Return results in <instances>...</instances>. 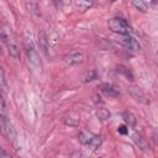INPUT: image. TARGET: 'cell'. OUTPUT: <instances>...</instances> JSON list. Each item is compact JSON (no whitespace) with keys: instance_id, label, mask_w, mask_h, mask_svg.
<instances>
[{"instance_id":"30bf717a","label":"cell","mask_w":158,"mask_h":158,"mask_svg":"<svg viewBox=\"0 0 158 158\" xmlns=\"http://www.w3.org/2000/svg\"><path fill=\"white\" fill-rule=\"evenodd\" d=\"M130 93H131V95L137 101H141V102H144V104H148L149 102V99L147 98V95L139 88H130Z\"/></svg>"},{"instance_id":"d6986e66","label":"cell","mask_w":158,"mask_h":158,"mask_svg":"<svg viewBox=\"0 0 158 158\" xmlns=\"http://www.w3.org/2000/svg\"><path fill=\"white\" fill-rule=\"evenodd\" d=\"M133 6H135L137 10L142 11V12H144V11L147 10V6H146V4L143 2V0H133Z\"/></svg>"},{"instance_id":"277c9868","label":"cell","mask_w":158,"mask_h":158,"mask_svg":"<svg viewBox=\"0 0 158 158\" xmlns=\"http://www.w3.org/2000/svg\"><path fill=\"white\" fill-rule=\"evenodd\" d=\"M117 42L120 44H122L123 47L128 48V49H132V51H138L139 49V43L130 33L128 35H120V37L117 38Z\"/></svg>"},{"instance_id":"cb8c5ba5","label":"cell","mask_w":158,"mask_h":158,"mask_svg":"<svg viewBox=\"0 0 158 158\" xmlns=\"http://www.w3.org/2000/svg\"><path fill=\"white\" fill-rule=\"evenodd\" d=\"M151 2H152V4H156V2H157V0H151Z\"/></svg>"},{"instance_id":"e0dca14e","label":"cell","mask_w":158,"mask_h":158,"mask_svg":"<svg viewBox=\"0 0 158 158\" xmlns=\"http://www.w3.org/2000/svg\"><path fill=\"white\" fill-rule=\"evenodd\" d=\"M91 136H93L91 133H89V132H86V131H81V132L79 133V136H78V137H79V141H80L83 144H85V146H86V144H88V142L90 141Z\"/></svg>"},{"instance_id":"5bb4252c","label":"cell","mask_w":158,"mask_h":158,"mask_svg":"<svg viewBox=\"0 0 158 158\" xmlns=\"http://www.w3.org/2000/svg\"><path fill=\"white\" fill-rule=\"evenodd\" d=\"M122 118H123V121L128 125V126H131V127H135L136 126V117L130 112V111H125V112H122Z\"/></svg>"},{"instance_id":"7c38bea8","label":"cell","mask_w":158,"mask_h":158,"mask_svg":"<svg viewBox=\"0 0 158 158\" xmlns=\"http://www.w3.org/2000/svg\"><path fill=\"white\" fill-rule=\"evenodd\" d=\"M101 143H102L101 137H100V136H96V135H93V136H91V138H90V141L88 142V144H86V146H88L91 151H96V149H99V148H100Z\"/></svg>"},{"instance_id":"3957f363","label":"cell","mask_w":158,"mask_h":158,"mask_svg":"<svg viewBox=\"0 0 158 158\" xmlns=\"http://www.w3.org/2000/svg\"><path fill=\"white\" fill-rule=\"evenodd\" d=\"M25 51H26V54H27V58H28V62L36 68V69H40L41 68V60H40V56L37 53V51L35 49L33 44L31 43V41H25Z\"/></svg>"},{"instance_id":"5b68a950","label":"cell","mask_w":158,"mask_h":158,"mask_svg":"<svg viewBox=\"0 0 158 158\" xmlns=\"http://www.w3.org/2000/svg\"><path fill=\"white\" fill-rule=\"evenodd\" d=\"M85 59V56L81 52H72L69 54H65L63 57V60L69 64V65H77V64H81Z\"/></svg>"},{"instance_id":"ba28073f","label":"cell","mask_w":158,"mask_h":158,"mask_svg":"<svg viewBox=\"0 0 158 158\" xmlns=\"http://www.w3.org/2000/svg\"><path fill=\"white\" fill-rule=\"evenodd\" d=\"M37 43L38 47L41 49V52H43L46 56L48 54V48H49V43H48V37L46 35V32L43 30H41L37 35Z\"/></svg>"},{"instance_id":"2e32d148","label":"cell","mask_w":158,"mask_h":158,"mask_svg":"<svg viewBox=\"0 0 158 158\" xmlns=\"http://www.w3.org/2000/svg\"><path fill=\"white\" fill-rule=\"evenodd\" d=\"M96 78H98V74H96V72H95V70H89V72L84 73V75H83V81L88 83V81L95 80Z\"/></svg>"},{"instance_id":"8fae6325","label":"cell","mask_w":158,"mask_h":158,"mask_svg":"<svg viewBox=\"0 0 158 158\" xmlns=\"http://www.w3.org/2000/svg\"><path fill=\"white\" fill-rule=\"evenodd\" d=\"M132 139H133L135 144H136L141 151H143V152L148 151V143H147V141H146V139H144L139 133L135 132V133L132 135Z\"/></svg>"},{"instance_id":"9a60e30c","label":"cell","mask_w":158,"mask_h":158,"mask_svg":"<svg viewBox=\"0 0 158 158\" xmlns=\"http://www.w3.org/2000/svg\"><path fill=\"white\" fill-rule=\"evenodd\" d=\"M64 123L68 125V126H72V127H77L79 125V117L78 116H65L64 117Z\"/></svg>"},{"instance_id":"8992f818","label":"cell","mask_w":158,"mask_h":158,"mask_svg":"<svg viewBox=\"0 0 158 158\" xmlns=\"http://www.w3.org/2000/svg\"><path fill=\"white\" fill-rule=\"evenodd\" d=\"M0 40H1L5 44H7V43L15 41V37H14L11 30H10L1 20H0Z\"/></svg>"},{"instance_id":"7a4b0ae2","label":"cell","mask_w":158,"mask_h":158,"mask_svg":"<svg viewBox=\"0 0 158 158\" xmlns=\"http://www.w3.org/2000/svg\"><path fill=\"white\" fill-rule=\"evenodd\" d=\"M0 133L9 141H14L16 138V131L14 128V125L4 114H0Z\"/></svg>"},{"instance_id":"44dd1931","label":"cell","mask_w":158,"mask_h":158,"mask_svg":"<svg viewBox=\"0 0 158 158\" xmlns=\"http://www.w3.org/2000/svg\"><path fill=\"white\" fill-rule=\"evenodd\" d=\"M5 109H6L5 100L2 99V95H1V93H0V114H4V112H5Z\"/></svg>"},{"instance_id":"52a82bcc","label":"cell","mask_w":158,"mask_h":158,"mask_svg":"<svg viewBox=\"0 0 158 158\" xmlns=\"http://www.w3.org/2000/svg\"><path fill=\"white\" fill-rule=\"evenodd\" d=\"M95 4V0H73V7L78 12H85L91 9Z\"/></svg>"},{"instance_id":"ac0fdd59","label":"cell","mask_w":158,"mask_h":158,"mask_svg":"<svg viewBox=\"0 0 158 158\" xmlns=\"http://www.w3.org/2000/svg\"><path fill=\"white\" fill-rule=\"evenodd\" d=\"M98 117H99L100 120L105 121V120H107V118L110 117V112H109L105 107H99V109H98Z\"/></svg>"},{"instance_id":"4fadbf2b","label":"cell","mask_w":158,"mask_h":158,"mask_svg":"<svg viewBox=\"0 0 158 158\" xmlns=\"http://www.w3.org/2000/svg\"><path fill=\"white\" fill-rule=\"evenodd\" d=\"M116 72H117L118 74L123 75L127 80H130V81L133 80V74H132V72H131L127 67H125V65H122V64H118V65L116 67Z\"/></svg>"},{"instance_id":"ffe728a7","label":"cell","mask_w":158,"mask_h":158,"mask_svg":"<svg viewBox=\"0 0 158 158\" xmlns=\"http://www.w3.org/2000/svg\"><path fill=\"white\" fill-rule=\"evenodd\" d=\"M6 88H7V84H6L5 74H4V70L0 68V89L1 90H6Z\"/></svg>"},{"instance_id":"7402d4cb","label":"cell","mask_w":158,"mask_h":158,"mask_svg":"<svg viewBox=\"0 0 158 158\" xmlns=\"http://www.w3.org/2000/svg\"><path fill=\"white\" fill-rule=\"evenodd\" d=\"M9 156H10V154H9L7 152H5V151L0 147V158H2V157H9Z\"/></svg>"},{"instance_id":"9c48e42d","label":"cell","mask_w":158,"mask_h":158,"mask_svg":"<svg viewBox=\"0 0 158 158\" xmlns=\"http://www.w3.org/2000/svg\"><path fill=\"white\" fill-rule=\"evenodd\" d=\"M99 89H100L105 95H107V96H110V98H118V96H120V93L117 91V89H116L114 85L109 84V83H102V84H100V85H99Z\"/></svg>"},{"instance_id":"603a6c76","label":"cell","mask_w":158,"mask_h":158,"mask_svg":"<svg viewBox=\"0 0 158 158\" xmlns=\"http://www.w3.org/2000/svg\"><path fill=\"white\" fill-rule=\"evenodd\" d=\"M118 132L125 135V133L127 132V130H126V127H125V126H120V127H118Z\"/></svg>"},{"instance_id":"6da1fadb","label":"cell","mask_w":158,"mask_h":158,"mask_svg":"<svg viewBox=\"0 0 158 158\" xmlns=\"http://www.w3.org/2000/svg\"><path fill=\"white\" fill-rule=\"evenodd\" d=\"M107 27L117 35H128L131 33V27L130 25L126 22V20L121 19V17H112L107 22Z\"/></svg>"}]
</instances>
